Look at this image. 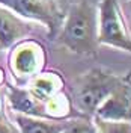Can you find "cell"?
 Here are the masks:
<instances>
[{"label": "cell", "instance_id": "cell-14", "mask_svg": "<svg viewBox=\"0 0 131 133\" xmlns=\"http://www.w3.org/2000/svg\"><path fill=\"white\" fill-rule=\"evenodd\" d=\"M0 97H2V92H0ZM0 118H3V114H2V98H0Z\"/></svg>", "mask_w": 131, "mask_h": 133}, {"label": "cell", "instance_id": "cell-7", "mask_svg": "<svg viewBox=\"0 0 131 133\" xmlns=\"http://www.w3.org/2000/svg\"><path fill=\"white\" fill-rule=\"evenodd\" d=\"M33 27L32 24L0 5V49H11L17 42L26 39Z\"/></svg>", "mask_w": 131, "mask_h": 133}, {"label": "cell", "instance_id": "cell-5", "mask_svg": "<svg viewBox=\"0 0 131 133\" xmlns=\"http://www.w3.org/2000/svg\"><path fill=\"white\" fill-rule=\"evenodd\" d=\"M45 50L35 39H23L12 47L9 66L18 80H29L38 76L45 65Z\"/></svg>", "mask_w": 131, "mask_h": 133}, {"label": "cell", "instance_id": "cell-2", "mask_svg": "<svg viewBox=\"0 0 131 133\" xmlns=\"http://www.w3.org/2000/svg\"><path fill=\"white\" fill-rule=\"evenodd\" d=\"M98 44L131 53V26L119 0H99Z\"/></svg>", "mask_w": 131, "mask_h": 133}, {"label": "cell", "instance_id": "cell-10", "mask_svg": "<svg viewBox=\"0 0 131 133\" xmlns=\"http://www.w3.org/2000/svg\"><path fill=\"white\" fill-rule=\"evenodd\" d=\"M97 133H131V121H113L93 116Z\"/></svg>", "mask_w": 131, "mask_h": 133}, {"label": "cell", "instance_id": "cell-9", "mask_svg": "<svg viewBox=\"0 0 131 133\" xmlns=\"http://www.w3.org/2000/svg\"><path fill=\"white\" fill-rule=\"evenodd\" d=\"M62 80L54 73H39L32 79L29 91L36 100L47 103L51 97L60 92Z\"/></svg>", "mask_w": 131, "mask_h": 133}, {"label": "cell", "instance_id": "cell-6", "mask_svg": "<svg viewBox=\"0 0 131 133\" xmlns=\"http://www.w3.org/2000/svg\"><path fill=\"white\" fill-rule=\"evenodd\" d=\"M93 116L113 121H131V85L121 83L97 108Z\"/></svg>", "mask_w": 131, "mask_h": 133}, {"label": "cell", "instance_id": "cell-11", "mask_svg": "<svg viewBox=\"0 0 131 133\" xmlns=\"http://www.w3.org/2000/svg\"><path fill=\"white\" fill-rule=\"evenodd\" d=\"M63 133H97L93 121L89 118L84 119H71L69 124L66 125Z\"/></svg>", "mask_w": 131, "mask_h": 133}, {"label": "cell", "instance_id": "cell-15", "mask_svg": "<svg viewBox=\"0 0 131 133\" xmlns=\"http://www.w3.org/2000/svg\"><path fill=\"white\" fill-rule=\"evenodd\" d=\"M127 9H128V14H130V17H131V0H130V3H128V6H127Z\"/></svg>", "mask_w": 131, "mask_h": 133}, {"label": "cell", "instance_id": "cell-1", "mask_svg": "<svg viewBox=\"0 0 131 133\" xmlns=\"http://www.w3.org/2000/svg\"><path fill=\"white\" fill-rule=\"evenodd\" d=\"M62 47L75 55H98V9L89 0H78L69 6L57 33Z\"/></svg>", "mask_w": 131, "mask_h": 133}, {"label": "cell", "instance_id": "cell-4", "mask_svg": "<svg viewBox=\"0 0 131 133\" xmlns=\"http://www.w3.org/2000/svg\"><path fill=\"white\" fill-rule=\"evenodd\" d=\"M0 5L27 21L42 24L53 36L59 33L65 17L56 0H0Z\"/></svg>", "mask_w": 131, "mask_h": 133}, {"label": "cell", "instance_id": "cell-13", "mask_svg": "<svg viewBox=\"0 0 131 133\" xmlns=\"http://www.w3.org/2000/svg\"><path fill=\"white\" fill-rule=\"evenodd\" d=\"M3 80H5V74H3V71H2V68H0V85L3 83Z\"/></svg>", "mask_w": 131, "mask_h": 133}, {"label": "cell", "instance_id": "cell-12", "mask_svg": "<svg viewBox=\"0 0 131 133\" xmlns=\"http://www.w3.org/2000/svg\"><path fill=\"white\" fill-rule=\"evenodd\" d=\"M0 133H20L17 125L6 121L5 118H0Z\"/></svg>", "mask_w": 131, "mask_h": 133}, {"label": "cell", "instance_id": "cell-8", "mask_svg": "<svg viewBox=\"0 0 131 133\" xmlns=\"http://www.w3.org/2000/svg\"><path fill=\"white\" fill-rule=\"evenodd\" d=\"M14 121L20 133H63L69 121L66 119H51L24 114H15Z\"/></svg>", "mask_w": 131, "mask_h": 133}, {"label": "cell", "instance_id": "cell-3", "mask_svg": "<svg viewBox=\"0 0 131 133\" xmlns=\"http://www.w3.org/2000/svg\"><path fill=\"white\" fill-rule=\"evenodd\" d=\"M122 82V79L113 73L99 68L90 70L82 77H78L74 94V103L83 114L93 116L97 108Z\"/></svg>", "mask_w": 131, "mask_h": 133}]
</instances>
